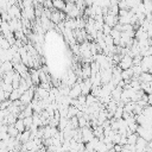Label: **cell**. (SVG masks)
Instances as JSON below:
<instances>
[{"label":"cell","mask_w":152,"mask_h":152,"mask_svg":"<svg viewBox=\"0 0 152 152\" xmlns=\"http://www.w3.org/2000/svg\"><path fill=\"white\" fill-rule=\"evenodd\" d=\"M33 99H34V88H33V87H31L28 90H26V91L20 96L19 101H20V103H21V104L28 106V104L32 102V100H33Z\"/></svg>","instance_id":"cell-1"},{"label":"cell","mask_w":152,"mask_h":152,"mask_svg":"<svg viewBox=\"0 0 152 152\" xmlns=\"http://www.w3.org/2000/svg\"><path fill=\"white\" fill-rule=\"evenodd\" d=\"M119 68L121 70H127V69H131L133 66V58L129 57V56H124L120 61V63L118 64Z\"/></svg>","instance_id":"cell-2"},{"label":"cell","mask_w":152,"mask_h":152,"mask_svg":"<svg viewBox=\"0 0 152 152\" xmlns=\"http://www.w3.org/2000/svg\"><path fill=\"white\" fill-rule=\"evenodd\" d=\"M80 95H82V90H81V87L78 83H75L71 88H70V91H69V97L72 99V100H76Z\"/></svg>","instance_id":"cell-3"},{"label":"cell","mask_w":152,"mask_h":152,"mask_svg":"<svg viewBox=\"0 0 152 152\" xmlns=\"http://www.w3.org/2000/svg\"><path fill=\"white\" fill-rule=\"evenodd\" d=\"M103 23H104L106 25H108L109 27H114V26L118 24V17L107 14L106 17H103Z\"/></svg>","instance_id":"cell-4"},{"label":"cell","mask_w":152,"mask_h":152,"mask_svg":"<svg viewBox=\"0 0 152 152\" xmlns=\"http://www.w3.org/2000/svg\"><path fill=\"white\" fill-rule=\"evenodd\" d=\"M28 72H30V77H31L32 84H33V86H36V84H40V81H39V72H38V70H36V69H31Z\"/></svg>","instance_id":"cell-5"},{"label":"cell","mask_w":152,"mask_h":152,"mask_svg":"<svg viewBox=\"0 0 152 152\" xmlns=\"http://www.w3.org/2000/svg\"><path fill=\"white\" fill-rule=\"evenodd\" d=\"M81 71H82V78L83 80H86V78H90V76H91V69H90V64H84L83 66H82V69H81Z\"/></svg>","instance_id":"cell-6"},{"label":"cell","mask_w":152,"mask_h":152,"mask_svg":"<svg viewBox=\"0 0 152 152\" xmlns=\"http://www.w3.org/2000/svg\"><path fill=\"white\" fill-rule=\"evenodd\" d=\"M139 82L140 83H150V82H152V75L150 74V72H142L140 76H139Z\"/></svg>","instance_id":"cell-7"},{"label":"cell","mask_w":152,"mask_h":152,"mask_svg":"<svg viewBox=\"0 0 152 152\" xmlns=\"http://www.w3.org/2000/svg\"><path fill=\"white\" fill-rule=\"evenodd\" d=\"M132 77H133V70H132V68H131V69H127V70H122V71H121V78H122V81L132 80Z\"/></svg>","instance_id":"cell-8"},{"label":"cell","mask_w":152,"mask_h":152,"mask_svg":"<svg viewBox=\"0 0 152 152\" xmlns=\"http://www.w3.org/2000/svg\"><path fill=\"white\" fill-rule=\"evenodd\" d=\"M7 134L10 135V138H17V137H18V134H20V133L17 131V128H15L13 125H8Z\"/></svg>","instance_id":"cell-9"},{"label":"cell","mask_w":152,"mask_h":152,"mask_svg":"<svg viewBox=\"0 0 152 152\" xmlns=\"http://www.w3.org/2000/svg\"><path fill=\"white\" fill-rule=\"evenodd\" d=\"M52 6H53L55 10L63 12L64 8H65V2H64V1H61V0H57V1H53V2H52Z\"/></svg>","instance_id":"cell-10"},{"label":"cell","mask_w":152,"mask_h":152,"mask_svg":"<svg viewBox=\"0 0 152 152\" xmlns=\"http://www.w3.org/2000/svg\"><path fill=\"white\" fill-rule=\"evenodd\" d=\"M13 126L17 128V131H18L19 133H23V132H25V131H26V128H25L24 122H23V120H21V119H18Z\"/></svg>","instance_id":"cell-11"},{"label":"cell","mask_w":152,"mask_h":152,"mask_svg":"<svg viewBox=\"0 0 152 152\" xmlns=\"http://www.w3.org/2000/svg\"><path fill=\"white\" fill-rule=\"evenodd\" d=\"M137 139H138V134L137 133H131L127 135V145H132L134 146L135 142H137Z\"/></svg>","instance_id":"cell-12"},{"label":"cell","mask_w":152,"mask_h":152,"mask_svg":"<svg viewBox=\"0 0 152 152\" xmlns=\"http://www.w3.org/2000/svg\"><path fill=\"white\" fill-rule=\"evenodd\" d=\"M77 113H78V110H77L75 107L69 106V108H68V115H66V119H71V118H74V116H77Z\"/></svg>","instance_id":"cell-13"},{"label":"cell","mask_w":152,"mask_h":152,"mask_svg":"<svg viewBox=\"0 0 152 152\" xmlns=\"http://www.w3.org/2000/svg\"><path fill=\"white\" fill-rule=\"evenodd\" d=\"M19 99H20V95H19L18 90H17V89H13L12 93L10 94V99H8V100H10L11 102H14V101H18Z\"/></svg>","instance_id":"cell-14"},{"label":"cell","mask_w":152,"mask_h":152,"mask_svg":"<svg viewBox=\"0 0 152 152\" xmlns=\"http://www.w3.org/2000/svg\"><path fill=\"white\" fill-rule=\"evenodd\" d=\"M23 122H24V126L26 128V131L30 129V127L33 125V120H32V116H28V118H24L23 119Z\"/></svg>","instance_id":"cell-15"},{"label":"cell","mask_w":152,"mask_h":152,"mask_svg":"<svg viewBox=\"0 0 152 152\" xmlns=\"http://www.w3.org/2000/svg\"><path fill=\"white\" fill-rule=\"evenodd\" d=\"M103 42H104L106 46H112V45H114V40H113V38H112L110 36H104V37H103Z\"/></svg>","instance_id":"cell-16"},{"label":"cell","mask_w":152,"mask_h":152,"mask_svg":"<svg viewBox=\"0 0 152 152\" xmlns=\"http://www.w3.org/2000/svg\"><path fill=\"white\" fill-rule=\"evenodd\" d=\"M110 32H112V27H109L108 25H103V27H102V33H103V36H110Z\"/></svg>","instance_id":"cell-17"},{"label":"cell","mask_w":152,"mask_h":152,"mask_svg":"<svg viewBox=\"0 0 152 152\" xmlns=\"http://www.w3.org/2000/svg\"><path fill=\"white\" fill-rule=\"evenodd\" d=\"M113 150H114V152H121V150H122V146H121V145H114Z\"/></svg>","instance_id":"cell-18"}]
</instances>
